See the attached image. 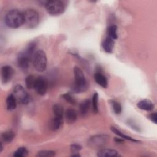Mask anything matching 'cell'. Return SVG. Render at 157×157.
I'll list each match as a JSON object with an SVG mask.
<instances>
[{"instance_id": "cell-1", "label": "cell", "mask_w": 157, "mask_h": 157, "mask_svg": "<svg viewBox=\"0 0 157 157\" xmlns=\"http://www.w3.org/2000/svg\"><path fill=\"white\" fill-rule=\"evenodd\" d=\"M5 23L10 28H18L24 24V17L22 12L18 9H11L6 15Z\"/></svg>"}, {"instance_id": "cell-2", "label": "cell", "mask_w": 157, "mask_h": 157, "mask_svg": "<svg viewBox=\"0 0 157 157\" xmlns=\"http://www.w3.org/2000/svg\"><path fill=\"white\" fill-rule=\"evenodd\" d=\"M74 90L77 93H80L85 91L87 88V85L85 75L82 69L78 67H75L74 68Z\"/></svg>"}, {"instance_id": "cell-3", "label": "cell", "mask_w": 157, "mask_h": 157, "mask_svg": "<svg viewBox=\"0 0 157 157\" xmlns=\"http://www.w3.org/2000/svg\"><path fill=\"white\" fill-rule=\"evenodd\" d=\"M24 24L27 28L30 29L35 28L39 22V16L38 12L33 9H28L23 12Z\"/></svg>"}, {"instance_id": "cell-4", "label": "cell", "mask_w": 157, "mask_h": 157, "mask_svg": "<svg viewBox=\"0 0 157 157\" xmlns=\"http://www.w3.org/2000/svg\"><path fill=\"white\" fill-rule=\"evenodd\" d=\"M33 66L38 72H44L47 67V58L45 53L41 50H37L33 57Z\"/></svg>"}, {"instance_id": "cell-5", "label": "cell", "mask_w": 157, "mask_h": 157, "mask_svg": "<svg viewBox=\"0 0 157 157\" xmlns=\"http://www.w3.org/2000/svg\"><path fill=\"white\" fill-rule=\"evenodd\" d=\"M47 12L52 15H59L64 13L65 5L61 1H47L45 6Z\"/></svg>"}, {"instance_id": "cell-6", "label": "cell", "mask_w": 157, "mask_h": 157, "mask_svg": "<svg viewBox=\"0 0 157 157\" xmlns=\"http://www.w3.org/2000/svg\"><path fill=\"white\" fill-rule=\"evenodd\" d=\"M13 95L17 101L21 104H28L30 101L29 94L25 90L24 88L20 85H17L14 87Z\"/></svg>"}, {"instance_id": "cell-7", "label": "cell", "mask_w": 157, "mask_h": 157, "mask_svg": "<svg viewBox=\"0 0 157 157\" xmlns=\"http://www.w3.org/2000/svg\"><path fill=\"white\" fill-rule=\"evenodd\" d=\"M47 82L42 77H38L36 79L34 89L39 95L44 96L47 90Z\"/></svg>"}, {"instance_id": "cell-8", "label": "cell", "mask_w": 157, "mask_h": 157, "mask_svg": "<svg viewBox=\"0 0 157 157\" xmlns=\"http://www.w3.org/2000/svg\"><path fill=\"white\" fill-rule=\"evenodd\" d=\"M107 139L108 136L105 135H96L90 139L88 143L91 147L98 148L105 144Z\"/></svg>"}, {"instance_id": "cell-9", "label": "cell", "mask_w": 157, "mask_h": 157, "mask_svg": "<svg viewBox=\"0 0 157 157\" xmlns=\"http://www.w3.org/2000/svg\"><path fill=\"white\" fill-rule=\"evenodd\" d=\"M31 59V58L25 51L20 52L17 57V63L18 67L24 71H27Z\"/></svg>"}, {"instance_id": "cell-10", "label": "cell", "mask_w": 157, "mask_h": 157, "mask_svg": "<svg viewBox=\"0 0 157 157\" xmlns=\"http://www.w3.org/2000/svg\"><path fill=\"white\" fill-rule=\"evenodd\" d=\"M14 70L10 66H4L1 69V78L3 83H7L13 77Z\"/></svg>"}, {"instance_id": "cell-11", "label": "cell", "mask_w": 157, "mask_h": 157, "mask_svg": "<svg viewBox=\"0 0 157 157\" xmlns=\"http://www.w3.org/2000/svg\"><path fill=\"white\" fill-rule=\"evenodd\" d=\"M64 117L67 123L72 124L77 118V112L72 109H67L64 112Z\"/></svg>"}, {"instance_id": "cell-12", "label": "cell", "mask_w": 157, "mask_h": 157, "mask_svg": "<svg viewBox=\"0 0 157 157\" xmlns=\"http://www.w3.org/2000/svg\"><path fill=\"white\" fill-rule=\"evenodd\" d=\"M97 156L99 157H116L120 156L117 151L113 149L105 148L100 150L98 153Z\"/></svg>"}, {"instance_id": "cell-13", "label": "cell", "mask_w": 157, "mask_h": 157, "mask_svg": "<svg viewBox=\"0 0 157 157\" xmlns=\"http://www.w3.org/2000/svg\"><path fill=\"white\" fill-rule=\"evenodd\" d=\"M139 109L146 111H151L154 109V104L149 99H142L137 104Z\"/></svg>"}, {"instance_id": "cell-14", "label": "cell", "mask_w": 157, "mask_h": 157, "mask_svg": "<svg viewBox=\"0 0 157 157\" xmlns=\"http://www.w3.org/2000/svg\"><path fill=\"white\" fill-rule=\"evenodd\" d=\"M114 45H115V40H113V39L108 36L105 38V39L104 40L102 43V48L104 50L105 52L109 53H112L114 48Z\"/></svg>"}, {"instance_id": "cell-15", "label": "cell", "mask_w": 157, "mask_h": 157, "mask_svg": "<svg viewBox=\"0 0 157 157\" xmlns=\"http://www.w3.org/2000/svg\"><path fill=\"white\" fill-rule=\"evenodd\" d=\"M94 80L96 81V82L100 85L101 87L106 88L107 86V80L106 77L100 73V72H96L94 74Z\"/></svg>"}, {"instance_id": "cell-16", "label": "cell", "mask_w": 157, "mask_h": 157, "mask_svg": "<svg viewBox=\"0 0 157 157\" xmlns=\"http://www.w3.org/2000/svg\"><path fill=\"white\" fill-rule=\"evenodd\" d=\"M63 118H59L55 117L49 123V128L52 130H57L62 125Z\"/></svg>"}, {"instance_id": "cell-17", "label": "cell", "mask_w": 157, "mask_h": 157, "mask_svg": "<svg viewBox=\"0 0 157 157\" xmlns=\"http://www.w3.org/2000/svg\"><path fill=\"white\" fill-rule=\"evenodd\" d=\"M7 109L9 110H14L17 107V100L13 94H10L6 99Z\"/></svg>"}, {"instance_id": "cell-18", "label": "cell", "mask_w": 157, "mask_h": 157, "mask_svg": "<svg viewBox=\"0 0 157 157\" xmlns=\"http://www.w3.org/2000/svg\"><path fill=\"white\" fill-rule=\"evenodd\" d=\"M110 129H111V131H112L115 134H116L117 136H118L121 137L123 139H126V140H128L134 142H140L139 140H136V139H133L132 137H130V136H127V135L124 134L121 131H120L119 129H118L116 128L115 127L112 126V127L110 128Z\"/></svg>"}, {"instance_id": "cell-19", "label": "cell", "mask_w": 157, "mask_h": 157, "mask_svg": "<svg viewBox=\"0 0 157 157\" xmlns=\"http://www.w3.org/2000/svg\"><path fill=\"white\" fill-rule=\"evenodd\" d=\"M15 137L14 132L11 130L6 131L1 134V138L3 142L6 143L11 142Z\"/></svg>"}, {"instance_id": "cell-20", "label": "cell", "mask_w": 157, "mask_h": 157, "mask_svg": "<svg viewBox=\"0 0 157 157\" xmlns=\"http://www.w3.org/2000/svg\"><path fill=\"white\" fill-rule=\"evenodd\" d=\"M53 112L55 115V117L59 118H63L64 115V109L61 105L59 104H55L53 105Z\"/></svg>"}, {"instance_id": "cell-21", "label": "cell", "mask_w": 157, "mask_h": 157, "mask_svg": "<svg viewBox=\"0 0 157 157\" xmlns=\"http://www.w3.org/2000/svg\"><path fill=\"white\" fill-rule=\"evenodd\" d=\"M90 105V101L89 99H85L80 104V112L82 115H85L87 113Z\"/></svg>"}, {"instance_id": "cell-22", "label": "cell", "mask_w": 157, "mask_h": 157, "mask_svg": "<svg viewBox=\"0 0 157 157\" xmlns=\"http://www.w3.org/2000/svg\"><path fill=\"white\" fill-rule=\"evenodd\" d=\"M117 26L116 25H112L109 26L107 30V36L113 39V40H115L117 39Z\"/></svg>"}, {"instance_id": "cell-23", "label": "cell", "mask_w": 157, "mask_h": 157, "mask_svg": "<svg viewBox=\"0 0 157 157\" xmlns=\"http://www.w3.org/2000/svg\"><path fill=\"white\" fill-rule=\"evenodd\" d=\"M36 44L35 42H31L27 46L26 50H25V52L31 58H33L35 52H34V50L36 49Z\"/></svg>"}, {"instance_id": "cell-24", "label": "cell", "mask_w": 157, "mask_h": 157, "mask_svg": "<svg viewBox=\"0 0 157 157\" xmlns=\"http://www.w3.org/2000/svg\"><path fill=\"white\" fill-rule=\"evenodd\" d=\"M36 78L33 76V75H29L28 77H26L25 79V83H26V86L28 89H32L34 88L35 82H36Z\"/></svg>"}, {"instance_id": "cell-25", "label": "cell", "mask_w": 157, "mask_h": 157, "mask_svg": "<svg viewBox=\"0 0 157 157\" xmlns=\"http://www.w3.org/2000/svg\"><path fill=\"white\" fill-rule=\"evenodd\" d=\"M98 94L97 93H94L92 97V107H93V111L94 113H97L98 112Z\"/></svg>"}, {"instance_id": "cell-26", "label": "cell", "mask_w": 157, "mask_h": 157, "mask_svg": "<svg viewBox=\"0 0 157 157\" xmlns=\"http://www.w3.org/2000/svg\"><path fill=\"white\" fill-rule=\"evenodd\" d=\"M28 150L25 147H19L13 153V156L15 157H23L28 155Z\"/></svg>"}, {"instance_id": "cell-27", "label": "cell", "mask_w": 157, "mask_h": 157, "mask_svg": "<svg viewBox=\"0 0 157 157\" xmlns=\"http://www.w3.org/2000/svg\"><path fill=\"white\" fill-rule=\"evenodd\" d=\"M55 155V151L53 150H40L37 152L36 156L39 157H50Z\"/></svg>"}, {"instance_id": "cell-28", "label": "cell", "mask_w": 157, "mask_h": 157, "mask_svg": "<svg viewBox=\"0 0 157 157\" xmlns=\"http://www.w3.org/2000/svg\"><path fill=\"white\" fill-rule=\"evenodd\" d=\"M110 103L112 104V106L114 112L116 114H120L121 112V110H122L121 104L118 102L116 101L115 100H111Z\"/></svg>"}, {"instance_id": "cell-29", "label": "cell", "mask_w": 157, "mask_h": 157, "mask_svg": "<svg viewBox=\"0 0 157 157\" xmlns=\"http://www.w3.org/2000/svg\"><path fill=\"white\" fill-rule=\"evenodd\" d=\"M62 98L66 100L67 102L71 104H75L76 103V101L75 99L72 97V96L69 94V93H65V94H63L62 95Z\"/></svg>"}, {"instance_id": "cell-30", "label": "cell", "mask_w": 157, "mask_h": 157, "mask_svg": "<svg viewBox=\"0 0 157 157\" xmlns=\"http://www.w3.org/2000/svg\"><path fill=\"white\" fill-rule=\"evenodd\" d=\"M82 149V147L78 144H72L70 147L71 151L75 153H78V151Z\"/></svg>"}, {"instance_id": "cell-31", "label": "cell", "mask_w": 157, "mask_h": 157, "mask_svg": "<svg viewBox=\"0 0 157 157\" xmlns=\"http://www.w3.org/2000/svg\"><path fill=\"white\" fill-rule=\"evenodd\" d=\"M148 118L155 124L157 123V114L156 112L151 113L148 115Z\"/></svg>"}, {"instance_id": "cell-32", "label": "cell", "mask_w": 157, "mask_h": 157, "mask_svg": "<svg viewBox=\"0 0 157 157\" xmlns=\"http://www.w3.org/2000/svg\"><path fill=\"white\" fill-rule=\"evenodd\" d=\"M115 140L117 143H123V139H120V138H118V137H116L115 139Z\"/></svg>"}]
</instances>
